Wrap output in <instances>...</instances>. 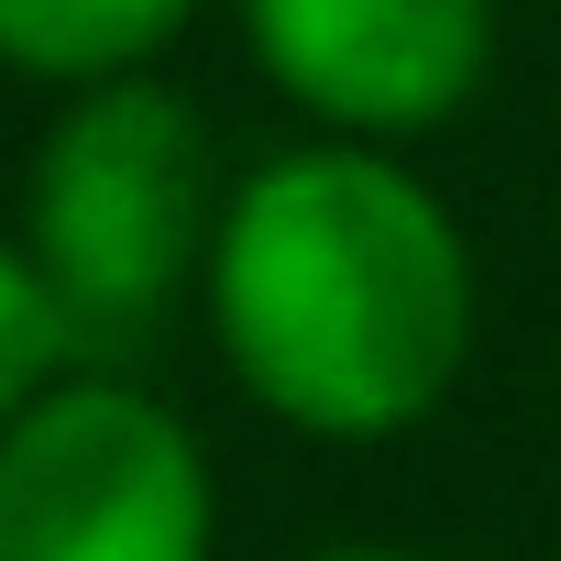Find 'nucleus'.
<instances>
[{
    "label": "nucleus",
    "instance_id": "f257e3e1",
    "mask_svg": "<svg viewBox=\"0 0 561 561\" xmlns=\"http://www.w3.org/2000/svg\"><path fill=\"white\" fill-rule=\"evenodd\" d=\"M198 320L220 375L298 440L375 451L451 408L484 275L451 198L386 144H275L231 176Z\"/></svg>",
    "mask_w": 561,
    "mask_h": 561
},
{
    "label": "nucleus",
    "instance_id": "f03ea898",
    "mask_svg": "<svg viewBox=\"0 0 561 561\" xmlns=\"http://www.w3.org/2000/svg\"><path fill=\"white\" fill-rule=\"evenodd\" d=\"M220 144L209 111L176 78H133V89H89L56 100L34 165H23V253L56 287V309L78 320V342H133L154 331L198 275H209V231H220Z\"/></svg>",
    "mask_w": 561,
    "mask_h": 561
},
{
    "label": "nucleus",
    "instance_id": "7ed1b4c3",
    "mask_svg": "<svg viewBox=\"0 0 561 561\" xmlns=\"http://www.w3.org/2000/svg\"><path fill=\"white\" fill-rule=\"evenodd\" d=\"M0 561H220L209 440L122 375L45 386L0 430Z\"/></svg>",
    "mask_w": 561,
    "mask_h": 561
},
{
    "label": "nucleus",
    "instance_id": "20e7f679",
    "mask_svg": "<svg viewBox=\"0 0 561 561\" xmlns=\"http://www.w3.org/2000/svg\"><path fill=\"white\" fill-rule=\"evenodd\" d=\"M253 78L320 144H430L451 133L506 45L495 0H231Z\"/></svg>",
    "mask_w": 561,
    "mask_h": 561
},
{
    "label": "nucleus",
    "instance_id": "39448f33",
    "mask_svg": "<svg viewBox=\"0 0 561 561\" xmlns=\"http://www.w3.org/2000/svg\"><path fill=\"white\" fill-rule=\"evenodd\" d=\"M187 23L198 0H0V78L56 100L133 89V78H165Z\"/></svg>",
    "mask_w": 561,
    "mask_h": 561
},
{
    "label": "nucleus",
    "instance_id": "423d86ee",
    "mask_svg": "<svg viewBox=\"0 0 561 561\" xmlns=\"http://www.w3.org/2000/svg\"><path fill=\"white\" fill-rule=\"evenodd\" d=\"M67 375H78V320L34 275L23 231H0V430H12L45 386H67Z\"/></svg>",
    "mask_w": 561,
    "mask_h": 561
},
{
    "label": "nucleus",
    "instance_id": "0eeeda50",
    "mask_svg": "<svg viewBox=\"0 0 561 561\" xmlns=\"http://www.w3.org/2000/svg\"><path fill=\"white\" fill-rule=\"evenodd\" d=\"M309 561H440V550H408V539H342V550H309Z\"/></svg>",
    "mask_w": 561,
    "mask_h": 561
}]
</instances>
